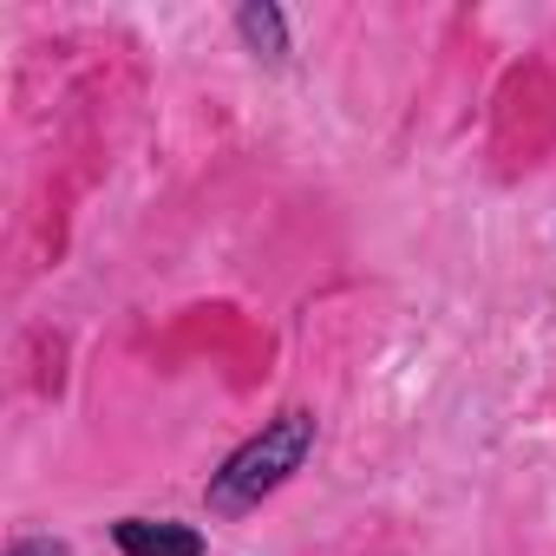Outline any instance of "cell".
I'll return each instance as SVG.
<instances>
[{
  "label": "cell",
  "mask_w": 556,
  "mask_h": 556,
  "mask_svg": "<svg viewBox=\"0 0 556 556\" xmlns=\"http://www.w3.org/2000/svg\"><path fill=\"white\" fill-rule=\"evenodd\" d=\"M308 452H315V413H308V406L275 413L255 439H242V445L210 471L203 504H210L216 517H242V510H255L268 491H282V484L308 465Z\"/></svg>",
  "instance_id": "cell-1"
},
{
  "label": "cell",
  "mask_w": 556,
  "mask_h": 556,
  "mask_svg": "<svg viewBox=\"0 0 556 556\" xmlns=\"http://www.w3.org/2000/svg\"><path fill=\"white\" fill-rule=\"evenodd\" d=\"M112 543L125 556H203V536L190 523H170V517H118Z\"/></svg>",
  "instance_id": "cell-2"
},
{
  "label": "cell",
  "mask_w": 556,
  "mask_h": 556,
  "mask_svg": "<svg viewBox=\"0 0 556 556\" xmlns=\"http://www.w3.org/2000/svg\"><path fill=\"white\" fill-rule=\"evenodd\" d=\"M236 34L255 60H289V21H282V8H268V0L236 8Z\"/></svg>",
  "instance_id": "cell-3"
},
{
  "label": "cell",
  "mask_w": 556,
  "mask_h": 556,
  "mask_svg": "<svg viewBox=\"0 0 556 556\" xmlns=\"http://www.w3.org/2000/svg\"><path fill=\"white\" fill-rule=\"evenodd\" d=\"M8 556H73L60 536H14V549Z\"/></svg>",
  "instance_id": "cell-4"
}]
</instances>
